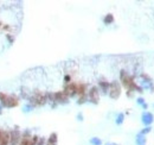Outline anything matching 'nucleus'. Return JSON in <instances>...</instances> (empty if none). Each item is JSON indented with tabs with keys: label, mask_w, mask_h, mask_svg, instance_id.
Listing matches in <instances>:
<instances>
[{
	"label": "nucleus",
	"mask_w": 154,
	"mask_h": 145,
	"mask_svg": "<svg viewBox=\"0 0 154 145\" xmlns=\"http://www.w3.org/2000/svg\"><path fill=\"white\" fill-rule=\"evenodd\" d=\"M6 98H7V94H5L4 92H0V102H1V101H4Z\"/></svg>",
	"instance_id": "obj_24"
},
{
	"label": "nucleus",
	"mask_w": 154,
	"mask_h": 145,
	"mask_svg": "<svg viewBox=\"0 0 154 145\" xmlns=\"http://www.w3.org/2000/svg\"><path fill=\"white\" fill-rule=\"evenodd\" d=\"M87 101H88V93H87V94H84V95H81V96H78L77 104H78V105H83V104H85Z\"/></svg>",
	"instance_id": "obj_16"
},
{
	"label": "nucleus",
	"mask_w": 154,
	"mask_h": 145,
	"mask_svg": "<svg viewBox=\"0 0 154 145\" xmlns=\"http://www.w3.org/2000/svg\"><path fill=\"white\" fill-rule=\"evenodd\" d=\"M153 107H154V104H153Z\"/></svg>",
	"instance_id": "obj_30"
},
{
	"label": "nucleus",
	"mask_w": 154,
	"mask_h": 145,
	"mask_svg": "<svg viewBox=\"0 0 154 145\" xmlns=\"http://www.w3.org/2000/svg\"><path fill=\"white\" fill-rule=\"evenodd\" d=\"M89 143L91 145H102V141L98 137H92V138H90Z\"/></svg>",
	"instance_id": "obj_17"
},
{
	"label": "nucleus",
	"mask_w": 154,
	"mask_h": 145,
	"mask_svg": "<svg viewBox=\"0 0 154 145\" xmlns=\"http://www.w3.org/2000/svg\"><path fill=\"white\" fill-rule=\"evenodd\" d=\"M57 142H58V136H57V133H56V132L51 133V135L49 136V138H48V144H57Z\"/></svg>",
	"instance_id": "obj_13"
},
{
	"label": "nucleus",
	"mask_w": 154,
	"mask_h": 145,
	"mask_svg": "<svg viewBox=\"0 0 154 145\" xmlns=\"http://www.w3.org/2000/svg\"><path fill=\"white\" fill-rule=\"evenodd\" d=\"M77 120H79V121L83 120V114H82V113H78V114H77Z\"/></svg>",
	"instance_id": "obj_25"
},
{
	"label": "nucleus",
	"mask_w": 154,
	"mask_h": 145,
	"mask_svg": "<svg viewBox=\"0 0 154 145\" xmlns=\"http://www.w3.org/2000/svg\"><path fill=\"white\" fill-rule=\"evenodd\" d=\"M10 139H11L10 132H8V131H4V135H2L0 145H10Z\"/></svg>",
	"instance_id": "obj_12"
},
{
	"label": "nucleus",
	"mask_w": 154,
	"mask_h": 145,
	"mask_svg": "<svg viewBox=\"0 0 154 145\" xmlns=\"http://www.w3.org/2000/svg\"><path fill=\"white\" fill-rule=\"evenodd\" d=\"M1 110H2V105L0 104V114H1Z\"/></svg>",
	"instance_id": "obj_28"
},
{
	"label": "nucleus",
	"mask_w": 154,
	"mask_h": 145,
	"mask_svg": "<svg viewBox=\"0 0 154 145\" xmlns=\"http://www.w3.org/2000/svg\"><path fill=\"white\" fill-rule=\"evenodd\" d=\"M120 80L122 82V85L127 88V91H131V92H139V93H144V88L141 86H139L133 76L129 75V73H127L126 70H121L120 71Z\"/></svg>",
	"instance_id": "obj_1"
},
{
	"label": "nucleus",
	"mask_w": 154,
	"mask_h": 145,
	"mask_svg": "<svg viewBox=\"0 0 154 145\" xmlns=\"http://www.w3.org/2000/svg\"><path fill=\"white\" fill-rule=\"evenodd\" d=\"M103 23H104L106 25H109V24L114 23V15H113V14H110V13L106 14V17L103 18Z\"/></svg>",
	"instance_id": "obj_14"
},
{
	"label": "nucleus",
	"mask_w": 154,
	"mask_h": 145,
	"mask_svg": "<svg viewBox=\"0 0 154 145\" xmlns=\"http://www.w3.org/2000/svg\"><path fill=\"white\" fill-rule=\"evenodd\" d=\"M141 123L145 125V127L152 126L154 123V114L150 111H144V113L141 114Z\"/></svg>",
	"instance_id": "obj_6"
},
{
	"label": "nucleus",
	"mask_w": 154,
	"mask_h": 145,
	"mask_svg": "<svg viewBox=\"0 0 154 145\" xmlns=\"http://www.w3.org/2000/svg\"><path fill=\"white\" fill-rule=\"evenodd\" d=\"M136 104H138L139 106H144L146 102H145V99H144L142 96H139V98L136 99Z\"/></svg>",
	"instance_id": "obj_20"
},
{
	"label": "nucleus",
	"mask_w": 154,
	"mask_h": 145,
	"mask_svg": "<svg viewBox=\"0 0 154 145\" xmlns=\"http://www.w3.org/2000/svg\"><path fill=\"white\" fill-rule=\"evenodd\" d=\"M46 145H57V144H46Z\"/></svg>",
	"instance_id": "obj_29"
},
{
	"label": "nucleus",
	"mask_w": 154,
	"mask_h": 145,
	"mask_svg": "<svg viewBox=\"0 0 154 145\" xmlns=\"http://www.w3.org/2000/svg\"><path fill=\"white\" fill-rule=\"evenodd\" d=\"M123 121H125V114H123V113H119V114L116 116V119H115L116 125H122Z\"/></svg>",
	"instance_id": "obj_15"
},
{
	"label": "nucleus",
	"mask_w": 154,
	"mask_h": 145,
	"mask_svg": "<svg viewBox=\"0 0 154 145\" xmlns=\"http://www.w3.org/2000/svg\"><path fill=\"white\" fill-rule=\"evenodd\" d=\"M64 82H65V85L73 82V81H71V76H70V75H65V76H64Z\"/></svg>",
	"instance_id": "obj_22"
},
{
	"label": "nucleus",
	"mask_w": 154,
	"mask_h": 145,
	"mask_svg": "<svg viewBox=\"0 0 154 145\" xmlns=\"http://www.w3.org/2000/svg\"><path fill=\"white\" fill-rule=\"evenodd\" d=\"M55 102L56 104H68L69 102V96L63 92V91H58L55 92Z\"/></svg>",
	"instance_id": "obj_8"
},
{
	"label": "nucleus",
	"mask_w": 154,
	"mask_h": 145,
	"mask_svg": "<svg viewBox=\"0 0 154 145\" xmlns=\"http://www.w3.org/2000/svg\"><path fill=\"white\" fill-rule=\"evenodd\" d=\"M5 37L7 38V40H8V42H10L11 44H12V43L14 42V36H13L12 33H6V35H5Z\"/></svg>",
	"instance_id": "obj_19"
},
{
	"label": "nucleus",
	"mask_w": 154,
	"mask_h": 145,
	"mask_svg": "<svg viewBox=\"0 0 154 145\" xmlns=\"http://www.w3.org/2000/svg\"><path fill=\"white\" fill-rule=\"evenodd\" d=\"M88 100L94 105L98 104V101H100V91H98V88L96 86H92L88 91Z\"/></svg>",
	"instance_id": "obj_4"
},
{
	"label": "nucleus",
	"mask_w": 154,
	"mask_h": 145,
	"mask_svg": "<svg viewBox=\"0 0 154 145\" xmlns=\"http://www.w3.org/2000/svg\"><path fill=\"white\" fill-rule=\"evenodd\" d=\"M32 108H33V106H32V105H30V104H27V105L24 107V112H30Z\"/></svg>",
	"instance_id": "obj_23"
},
{
	"label": "nucleus",
	"mask_w": 154,
	"mask_h": 145,
	"mask_svg": "<svg viewBox=\"0 0 154 145\" xmlns=\"http://www.w3.org/2000/svg\"><path fill=\"white\" fill-rule=\"evenodd\" d=\"M11 139H10V145H19L21 141V132L19 131L18 126H15L12 131H10Z\"/></svg>",
	"instance_id": "obj_5"
},
{
	"label": "nucleus",
	"mask_w": 154,
	"mask_h": 145,
	"mask_svg": "<svg viewBox=\"0 0 154 145\" xmlns=\"http://www.w3.org/2000/svg\"><path fill=\"white\" fill-rule=\"evenodd\" d=\"M2 105V107H6V108H12V107H15L19 105V98L15 96L14 94H11V95H7V98L0 102Z\"/></svg>",
	"instance_id": "obj_3"
},
{
	"label": "nucleus",
	"mask_w": 154,
	"mask_h": 145,
	"mask_svg": "<svg viewBox=\"0 0 154 145\" xmlns=\"http://www.w3.org/2000/svg\"><path fill=\"white\" fill-rule=\"evenodd\" d=\"M104 145H116L115 143H107V144H104Z\"/></svg>",
	"instance_id": "obj_27"
},
{
	"label": "nucleus",
	"mask_w": 154,
	"mask_h": 145,
	"mask_svg": "<svg viewBox=\"0 0 154 145\" xmlns=\"http://www.w3.org/2000/svg\"><path fill=\"white\" fill-rule=\"evenodd\" d=\"M63 92H64L69 98H73V96L77 95V82H70V83L65 85Z\"/></svg>",
	"instance_id": "obj_7"
},
{
	"label": "nucleus",
	"mask_w": 154,
	"mask_h": 145,
	"mask_svg": "<svg viewBox=\"0 0 154 145\" xmlns=\"http://www.w3.org/2000/svg\"><path fill=\"white\" fill-rule=\"evenodd\" d=\"M146 143H147L146 136H144V135H141V133H138V135L135 136V144L136 145H146Z\"/></svg>",
	"instance_id": "obj_10"
},
{
	"label": "nucleus",
	"mask_w": 154,
	"mask_h": 145,
	"mask_svg": "<svg viewBox=\"0 0 154 145\" xmlns=\"http://www.w3.org/2000/svg\"><path fill=\"white\" fill-rule=\"evenodd\" d=\"M141 87L144 89H153L154 85L152 80L150 77H147L146 75H142V80H141Z\"/></svg>",
	"instance_id": "obj_9"
},
{
	"label": "nucleus",
	"mask_w": 154,
	"mask_h": 145,
	"mask_svg": "<svg viewBox=\"0 0 154 145\" xmlns=\"http://www.w3.org/2000/svg\"><path fill=\"white\" fill-rule=\"evenodd\" d=\"M116 145H117V144H116Z\"/></svg>",
	"instance_id": "obj_31"
},
{
	"label": "nucleus",
	"mask_w": 154,
	"mask_h": 145,
	"mask_svg": "<svg viewBox=\"0 0 154 145\" xmlns=\"http://www.w3.org/2000/svg\"><path fill=\"white\" fill-rule=\"evenodd\" d=\"M46 144H48V139H45L43 137H39V141H38L37 145H46Z\"/></svg>",
	"instance_id": "obj_21"
},
{
	"label": "nucleus",
	"mask_w": 154,
	"mask_h": 145,
	"mask_svg": "<svg viewBox=\"0 0 154 145\" xmlns=\"http://www.w3.org/2000/svg\"><path fill=\"white\" fill-rule=\"evenodd\" d=\"M98 87L101 88V91L103 93H107V91H109V87H110V82L106 81V80H101L98 81Z\"/></svg>",
	"instance_id": "obj_11"
},
{
	"label": "nucleus",
	"mask_w": 154,
	"mask_h": 145,
	"mask_svg": "<svg viewBox=\"0 0 154 145\" xmlns=\"http://www.w3.org/2000/svg\"><path fill=\"white\" fill-rule=\"evenodd\" d=\"M142 108H144V110H147V108H148V105H147V104H145V105L142 106Z\"/></svg>",
	"instance_id": "obj_26"
},
{
	"label": "nucleus",
	"mask_w": 154,
	"mask_h": 145,
	"mask_svg": "<svg viewBox=\"0 0 154 145\" xmlns=\"http://www.w3.org/2000/svg\"><path fill=\"white\" fill-rule=\"evenodd\" d=\"M152 132V127L151 126H147V127H145V129H142L139 133H141V135H144V136H146V135H148V133H151Z\"/></svg>",
	"instance_id": "obj_18"
},
{
	"label": "nucleus",
	"mask_w": 154,
	"mask_h": 145,
	"mask_svg": "<svg viewBox=\"0 0 154 145\" xmlns=\"http://www.w3.org/2000/svg\"><path fill=\"white\" fill-rule=\"evenodd\" d=\"M108 94L114 100L119 99V96L121 95V86H120V83L117 81H111L110 82V87H109Z\"/></svg>",
	"instance_id": "obj_2"
}]
</instances>
